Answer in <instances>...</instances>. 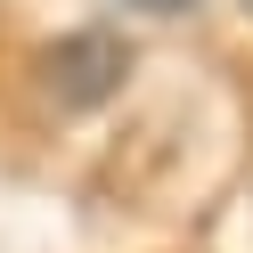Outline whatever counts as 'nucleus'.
<instances>
[{
    "label": "nucleus",
    "instance_id": "1",
    "mask_svg": "<svg viewBox=\"0 0 253 253\" xmlns=\"http://www.w3.org/2000/svg\"><path fill=\"white\" fill-rule=\"evenodd\" d=\"M41 82H49V98L66 106V115H90V106H106L123 82H131V41L106 33V25L66 33V41H49V57H41Z\"/></svg>",
    "mask_w": 253,
    "mask_h": 253
},
{
    "label": "nucleus",
    "instance_id": "2",
    "mask_svg": "<svg viewBox=\"0 0 253 253\" xmlns=\"http://www.w3.org/2000/svg\"><path fill=\"white\" fill-rule=\"evenodd\" d=\"M131 8H188V0H131Z\"/></svg>",
    "mask_w": 253,
    "mask_h": 253
},
{
    "label": "nucleus",
    "instance_id": "3",
    "mask_svg": "<svg viewBox=\"0 0 253 253\" xmlns=\"http://www.w3.org/2000/svg\"><path fill=\"white\" fill-rule=\"evenodd\" d=\"M245 8H253V0H245Z\"/></svg>",
    "mask_w": 253,
    "mask_h": 253
}]
</instances>
